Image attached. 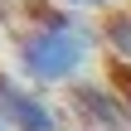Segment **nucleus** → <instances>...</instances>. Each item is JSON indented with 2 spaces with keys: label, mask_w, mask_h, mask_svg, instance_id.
I'll list each match as a JSON object with an SVG mask.
<instances>
[{
  "label": "nucleus",
  "mask_w": 131,
  "mask_h": 131,
  "mask_svg": "<svg viewBox=\"0 0 131 131\" xmlns=\"http://www.w3.org/2000/svg\"><path fill=\"white\" fill-rule=\"evenodd\" d=\"M0 112L15 122L19 131H53V117L44 112V102L24 88H15L10 78H0Z\"/></svg>",
  "instance_id": "2"
},
{
  "label": "nucleus",
  "mask_w": 131,
  "mask_h": 131,
  "mask_svg": "<svg viewBox=\"0 0 131 131\" xmlns=\"http://www.w3.org/2000/svg\"><path fill=\"white\" fill-rule=\"evenodd\" d=\"M107 44H112V49L131 63V10H126V15H117V19L107 24Z\"/></svg>",
  "instance_id": "3"
},
{
  "label": "nucleus",
  "mask_w": 131,
  "mask_h": 131,
  "mask_svg": "<svg viewBox=\"0 0 131 131\" xmlns=\"http://www.w3.org/2000/svg\"><path fill=\"white\" fill-rule=\"evenodd\" d=\"M83 53H88V39L78 29H68V24H49L34 39H24V68L34 78H49V83L73 78L78 63H83Z\"/></svg>",
  "instance_id": "1"
},
{
  "label": "nucleus",
  "mask_w": 131,
  "mask_h": 131,
  "mask_svg": "<svg viewBox=\"0 0 131 131\" xmlns=\"http://www.w3.org/2000/svg\"><path fill=\"white\" fill-rule=\"evenodd\" d=\"M63 5H102V0H63Z\"/></svg>",
  "instance_id": "5"
},
{
  "label": "nucleus",
  "mask_w": 131,
  "mask_h": 131,
  "mask_svg": "<svg viewBox=\"0 0 131 131\" xmlns=\"http://www.w3.org/2000/svg\"><path fill=\"white\" fill-rule=\"evenodd\" d=\"M112 83H117L122 102H131V63H117V68H112Z\"/></svg>",
  "instance_id": "4"
}]
</instances>
